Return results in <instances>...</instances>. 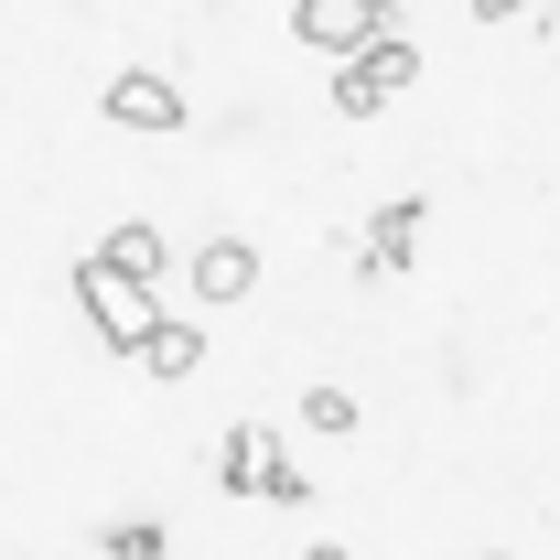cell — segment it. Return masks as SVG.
Returning <instances> with one entry per match:
<instances>
[{
	"mask_svg": "<svg viewBox=\"0 0 560 560\" xmlns=\"http://www.w3.org/2000/svg\"><path fill=\"white\" fill-rule=\"evenodd\" d=\"M75 302H86V324L108 335L119 355H140L151 335H162V302H151V280H130V270H108L97 248L75 259Z\"/></svg>",
	"mask_w": 560,
	"mask_h": 560,
	"instance_id": "obj_1",
	"label": "cell"
},
{
	"mask_svg": "<svg viewBox=\"0 0 560 560\" xmlns=\"http://www.w3.org/2000/svg\"><path fill=\"white\" fill-rule=\"evenodd\" d=\"M410 86H420V44L410 33H377L355 66H335V108H346V119H377V108L410 97Z\"/></svg>",
	"mask_w": 560,
	"mask_h": 560,
	"instance_id": "obj_2",
	"label": "cell"
},
{
	"mask_svg": "<svg viewBox=\"0 0 560 560\" xmlns=\"http://www.w3.org/2000/svg\"><path fill=\"white\" fill-rule=\"evenodd\" d=\"M108 130H140V140H162V130H184V86L173 75H151V66H130V75H108Z\"/></svg>",
	"mask_w": 560,
	"mask_h": 560,
	"instance_id": "obj_3",
	"label": "cell"
},
{
	"mask_svg": "<svg viewBox=\"0 0 560 560\" xmlns=\"http://www.w3.org/2000/svg\"><path fill=\"white\" fill-rule=\"evenodd\" d=\"M291 33H302L313 55H335V66H355V55H366V44H377L388 22H377L366 0H302V11H291Z\"/></svg>",
	"mask_w": 560,
	"mask_h": 560,
	"instance_id": "obj_4",
	"label": "cell"
},
{
	"mask_svg": "<svg viewBox=\"0 0 560 560\" xmlns=\"http://www.w3.org/2000/svg\"><path fill=\"white\" fill-rule=\"evenodd\" d=\"M410 237H420V195H388V206L366 215V248H355V270H366V280H410Z\"/></svg>",
	"mask_w": 560,
	"mask_h": 560,
	"instance_id": "obj_5",
	"label": "cell"
},
{
	"mask_svg": "<svg viewBox=\"0 0 560 560\" xmlns=\"http://www.w3.org/2000/svg\"><path fill=\"white\" fill-rule=\"evenodd\" d=\"M259 291V248L248 237H206L195 248V302H248Z\"/></svg>",
	"mask_w": 560,
	"mask_h": 560,
	"instance_id": "obj_6",
	"label": "cell"
},
{
	"mask_svg": "<svg viewBox=\"0 0 560 560\" xmlns=\"http://www.w3.org/2000/svg\"><path fill=\"white\" fill-rule=\"evenodd\" d=\"M270 464H280V442L259 431V420H237V431L215 442V486H226V495H259V486H270Z\"/></svg>",
	"mask_w": 560,
	"mask_h": 560,
	"instance_id": "obj_7",
	"label": "cell"
},
{
	"mask_svg": "<svg viewBox=\"0 0 560 560\" xmlns=\"http://www.w3.org/2000/svg\"><path fill=\"white\" fill-rule=\"evenodd\" d=\"M195 366H206V335H195L184 313H162V335L140 346V377H195Z\"/></svg>",
	"mask_w": 560,
	"mask_h": 560,
	"instance_id": "obj_8",
	"label": "cell"
},
{
	"mask_svg": "<svg viewBox=\"0 0 560 560\" xmlns=\"http://www.w3.org/2000/svg\"><path fill=\"white\" fill-rule=\"evenodd\" d=\"M97 259H108V270H130V280H162V270H173L162 226H140V215H130V226H108V248H97Z\"/></svg>",
	"mask_w": 560,
	"mask_h": 560,
	"instance_id": "obj_9",
	"label": "cell"
},
{
	"mask_svg": "<svg viewBox=\"0 0 560 560\" xmlns=\"http://www.w3.org/2000/svg\"><path fill=\"white\" fill-rule=\"evenodd\" d=\"M302 431L346 442V431H355V399H346V388H302Z\"/></svg>",
	"mask_w": 560,
	"mask_h": 560,
	"instance_id": "obj_10",
	"label": "cell"
},
{
	"mask_svg": "<svg viewBox=\"0 0 560 560\" xmlns=\"http://www.w3.org/2000/svg\"><path fill=\"white\" fill-rule=\"evenodd\" d=\"M108 560H162V517H119L108 528Z\"/></svg>",
	"mask_w": 560,
	"mask_h": 560,
	"instance_id": "obj_11",
	"label": "cell"
},
{
	"mask_svg": "<svg viewBox=\"0 0 560 560\" xmlns=\"http://www.w3.org/2000/svg\"><path fill=\"white\" fill-rule=\"evenodd\" d=\"M259 495H270V506H302V495H313V475H302V464H270V486H259Z\"/></svg>",
	"mask_w": 560,
	"mask_h": 560,
	"instance_id": "obj_12",
	"label": "cell"
},
{
	"mask_svg": "<svg viewBox=\"0 0 560 560\" xmlns=\"http://www.w3.org/2000/svg\"><path fill=\"white\" fill-rule=\"evenodd\" d=\"M517 11H528V0H475V22H517Z\"/></svg>",
	"mask_w": 560,
	"mask_h": 560,
	"instance_id": "obj_13",
	"label": "cell"
},
{
	"mask_svg": "<svg viewBox=\"0 0 560 560\" xmlns=\"http://www.w3.org/2000/svg\"><path fill=\"white\" fill-rule=\"evenodd\" d=\"M302 560H355V550H346V539H313V550H302Z\"/></svg>",
	"mask_w": 560,
	"mask_h": 560,
	"instance_id": "obj_14",
	"label": "cell"
},
{
	"mask_svg": "<svg viewBox=\"0 0 560 560\" xmlns=\"http://www.w3.org/2000/svg\"><path fill=\"white\" fill-rule=\"evenodd\" d=\"M366 11H377V22H399V0H366Z\"/></svg>",
	"mask_w": 560,
	"mask_h": 560,
	"instance_id": "obj_15",
	"label": "cell"
}]
</instances>
